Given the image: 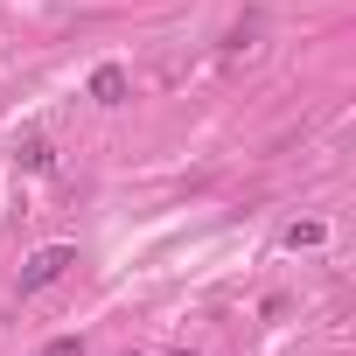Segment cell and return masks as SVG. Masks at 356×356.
Instances as JSON below:
<instances>
[{
    "label": "cell",
    "mask_w": 356,
    "mask_h": 356,
    "mask_svg": "<svg viewBox=\"0 0 356 356\" xmlns=\"http://www.w3.org/2000/svg\"><path fill=\"white\" fill-rule=\"evenodd\" d=\"M91 98H98V105H126V70H119V63H98V70H91Z\"/></svg>",
    "instance_id": "7a4b0ae2"
},
{
    "label": "cell",
    "mask_w": 356,
    "mask_h": 356,
    "mask_svg": "<svg viewBox=\"0 0 356 356\" xmlns=\"http://www.w3.org/2000/svg\"><path fill=\"white\" fill-rule=\"evenodd\" d=\"M35 356H84V342H77V335H56V342H42Z\"/></svg>",
    "instance_id": "5b68a950"
},
{
    "label": "cell",
    "mask_w": 356,
    "mask_h": 356,
    "mask_svg": "<svg viewBox=\"0 0 356 356\" xmlns=\"http://www.w3.org/2000/svg\"><path fill=\"white\" fill-rule=\"evenodd\" d=\"M49 161H56L49 140H42V133H22V168H29V175H49Z\"/></svg>",
    "instance_id": "3957f363"
},
{
    "label": "cell",
    "mask_w": 356,
    "mask_h": 356,
    "mask_svg": "<svg viewBox=\"0 0 356 356\" xmlns=\"http://www.w3.org/2000/svg\"><path fill=\"white\" fill-rule=\"evenodd\" d=\"M321 238H328L321 224H286V252H300V245H321Z\"/></svg>",
    "instance_id": "277c9868"
},
{
    "label": "cell",
    "mask_w": 356,
    "mask_h": 356,
    "mask_svg": "<svg viewBox=\"0 0 356 356\" xmlns=\"http://www.w3.org/2000/svg\"><path fill=\"white\" fill-rule=\"evenodd\" d=\"M70 266H77V252H70V245H42V252L22 266V293H42V286H56Z\"/></svg>",
    "instance_id": "6da1fadb"
}]
</instances>
